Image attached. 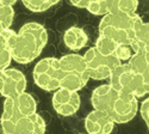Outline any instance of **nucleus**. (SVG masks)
Listing matches in <instances>:
<instances>
[{"instance_id":"1","label":"nucleus","mask_w":149,"mask_h":134,"mask_svg":"<svg viewBox=\"0 0 149 134\" xmlns=\"http://www.w3.org/2000/svg\"><path fill=\"white\" fill-rule=\"evenodd\" d=\"M91 103L94 109L106 113L115 123H127L131 121L139 110L137 97L117 90L110 84L100 85L93 90Z\"/></svg>"},{"instance_id":"2","label":"nucleus","mask_w":149,"mask_h":134,"mask_svg":"<svg viewBox=\"0 0 149 134\" xmlns=\"http://www.w3.org/2000/svg\"><path fill=\"white\" fill-rule=\"evenodd\" d=\"M48 42V32L40 23H26L17 32L12 56L18 64L25 65L37 59Z\"/></svg>"},{"instance_id":"3","label":"nucleus","mask_w":149,"mask_h":134,"mask_svg":"<svg viewBox=\"0 0 149 134\" xmlns=\"http://www.w3.org/2000/svg\"><path fill=\"white\" fill-rule=\"evenodd\" d=\"M137 13H107L99 23V35L118 46H131L142 24Z\"/></svg>"},{"instance_id":"4","label":"nucleus","mask_w":149,"mask_h":134,"mask_svg":"<svg viewBox=\"0 0 149 134\" xmlns=\"http://www.w3.org/2000/svg\"><path fill=\"white\" fill-rule=\"evenodd\" d=\"M36 110L37 103L30 93L23 92L16 97L5 98L1 117H0L1 134H13L19 121L29 115L35 114Z\"/></svg>"},{"instance_id":"5","label":"nucleus","mask_w":149,"mask_h":134,"mask_svg":"<svg viewBox=\"0 0 149 134\" xmlns=\"http://www.w3.org/2000/svg\"><path fill=\"white\" fill-rule=\"evenodd\" d=\"M61 73V88L79 91L86 86L91 79L84 56L79 54H67L58 59Z\"/></svg>"},{"instance_id":"6","label":"nucleus","mask_w":149,"mask_h":134,"mask_svg":"<svg viewBox=\"0 0 149 134\" xmlns=\"http://www.w3.org/2000/svg\"><path fill=\"white\" fill-rule=\"evenodd\" d=\"M109 84L117 90L134 95L135 97H143L149 95V89L146 85L143 77L136 72L129 62L120 64L109 78Z\"/></svg>"},{"instance_id":"7","label":"nucleus","mask_w":149,"mask_h":134,"mask_svg":"<svg viewBox=\"0 0 149 134\" xmlns=\"http://www.w3.org/2000/svg\"><path fill=\"white\" fill-rule=\"evenodd\" d=\"M84 60L87 66L90 78L94 80L109 79L116 67L122 64L120 60L115 55H104L95 47L86 51L84 54Z\"/></svg>"},{"instance_id":"8","label":"nucleus","mask_w":149,"mask_h":134,"mask_svg":"<svg viewBox=\"0 0 149 134\" xmlns=\"http://www.w3.org/2000/svg\"><path fill=\"white\" fill-rule=\"evenodd\" d=\"M32 78L35 84L42 90L56 91L61 88L60 61L55 58H44L33 67Z\"/></svg>"},{"instance_id":"9","label":"nucleus","mask_w":149,"mask_h":134,"mask_svg":"<svg viewBox=\"0 0 149 134\" xmlns=\"http://www.w3.org/2000/svg\"><path fill=\"white\" fill-rule=\"evenodd\" d=\"M80 103H81V100L78 91H72V90L62 89V88L55 91L52 98V104L54 110L61 116L74 115L79 110Z\"/></svg>"},{"instance_id":"10","label":"nucleus","mask_w":149,"mask_h":134,"mask_svg":"<svg viewBox=\"0 0 149 134\" xmlns=\"http://www.w3.org/2000/svg\"><path fill=\"white\" fill-rule=\"evenodd\" d=\"M4 76V86L1 96L5 98L7 97H16L25 92L26 89V78L24 73L16 68H6L3 71Z\"/></svg>"},{"instance_id":"11","label":"nucleus","mask_w":149,"mask_h":134,"mask_svg":"<svg viewBox=\"0 0 149 134\" xmlns=\"http://www.w3.org/2000/svg\"><path fill=\"white\" fill-rule=\"evenodd\" d=\"M115 121L106 113L94 109L85 119V128L87 134H111Z\"/></svg>"},{"instance_id":"12","label":"nucleus","mask_w":149,"mask_h":134,"mask_svg":"<svg viewBox=\"0 0 149 134\" xmlns=\"http://www.w3.org/2000/svg\"><path fill=\"white\" fill-rule=\"evenodd\" d=\"M17 32L7 29L4 31H0V71H4L8 68L12 59V48L16 40Z\"/></svg>"},{"instance_id":"13","label":"nucleus","mask_w":149,"mask_h":134,"mask_svg":"<svg viewBox=\"0 0 149 134\" xmlns=\"http://www.w3.org/2000/svg\"><path fill=\"white\" fill-rule=\"evenodd\" d=\"M45 121L37 113L24 117L16 126L13 134H44Z\"/></svg>"},{"instance_id":"14","label":"nucleus","mask_w":149,"mask_h":134,"mask_svg":"<svg viewBox=\"0 0 149 134\" xmlns=\"http://www.w3.org/2000/svg\"><path fill=\"white\" fill-rule=\"evenodd\" d=\"M88 36L85 30L78 27H72L67 29L63 34V42L67 48L72 51H80L87 44Z\"/></svg>"},{"instance_id":"15","label":"nucleus","mask_w":149,"mask_h":134,"mask_svg":"<svg viewBox=\"0 0 149 134\" xmlns=\"http://www.w3.org/2000/svg\"><path fill=\"white\" fill-rule=\"evenodd\" d=\"M139 0H105L104 11L107 13H136Z\"/></svg>"},{"instance_id":"16","label":"nucleus","mask_w":149,"mask_h":134,"mask_svg":"<svg viewBox=\"0 0 149 134\" xmlns=\"http://www.w3.org/2000/svg\"><path fill=\"white\" fill-rule=\"evenodd\" d=\"M130 47L134 53H149V23H142L140 25Z\"/></svg>"},{"instance_id":"17","label":"nucleus","mask_w":149,"mask_h":134,"mask_svg":"<svg viewBox=\"0 0 149 134\" xmlns=\"http://www.w3.org/2000/svg\"><path fill=\"white\" fill-rule=\"evenodd\" d=\"M128 62L136 72H139L143 77V80L149 89V53L148 54L134 53Z\"/></svg>"},{"instance_id":"18","label":"nucleus","mask_w":149,"mask_h":134,"mask_svg":"<svg viewBox=\"0 0 149 134\" xmlns=\"http://www.w3.org/2000/svg\"><path fill=\"white\" fill-rule=\"evenodd\" d=\"M58 1L60 0H22L23 5L31 12H44Z\"/></svg>"},{"instance_id":"19","label":"nucleus","mask_w":149,"mask_h":134,"mask_svg":"<svg viewBox=\"0 0 149 134\" xmlns=\"http://www.w3.org/2000/svg\"><path fill=\"white\" fill-rule=\"evenodd\" d=\"M15 18V10L10 5L0 3V31L11 28Z\"/></svg>"},{"instance_id":"20","label":"nucleus","mask_w":149,"mask_h":134,"mask_svg":"<svg viewBox=\"0 0 149 134\" xmlns=\"http://www.w3.org/2000/svg\"><path fill=\"white\" fill-rule=\"evenodd\" d=\"M134 52L130 46H118L115 52V56L119 59L120 61H129L131 59Z\"/></svg>"},{"instance_id":"21","label":"nucleus","mask_w":149,"mask_h":134,"mask_svg":"<svg viewBox=\"0 0 149 134\" xmlns=\"http://www.w3.org/2000/svg\"><path fill=\"white\" fill-rule=\"evenodd\" d=\"M140 112H141V116H142V119L144 120L147 127L149 128V97L142 102Z\"/></svg>"},{"instance_id":"22","label":"nucleus","mask_w":149,"mask_h":134,"mask_svg":"<svg viewBox=\"0 0 149 134\" xmlns=\"http://www.w3.org/2000/svg\"><path fill=\"white\" fill-rule=\"evenodd\" d=\"M69 3L75 6V7H79V8H86L87 10L88 6L91 5L92 0H69Z\"/></svg>"},{"instance_id":"23","label":"nucleus","mask_w":149,"mask_h":134,"mask_svg":"<svg viewBox=\"0 0 149 134\" xmlns=\"http://www.w3.org/2000/svg\"><path fill=\"white\" fill-rule=\"evenodd\" d=\"M3 86H4V76H3V71H0V95L3 91Z\"/></svg>"},{"instance_id":"24","label":"nucleus","mask_w":149,"mask_h":134,"mask_svg":"<svg viewBox=\"0 0 149 134\" xmlns=\"http://www.w3.org/2000/svg\"><path fill=\"white\" fill-rule=\"evenodd\" d=\"M16 1H17V0H0V3H3L5 5H10V6L16 4Z\"/></svg>"},{"instance_id":"25","label":"nucleus","mask_w":149,"mask_h":134,"mask_svg":"<svg viewBox=\"0 0 149 134\" xmlns=\"http://www.w3.org/2000/svg\"><path fill=\"white\" fill-rule=\"evenodd\" d=\"M81 134H82V133H81Z\"/></svg>"}]
</instances>
